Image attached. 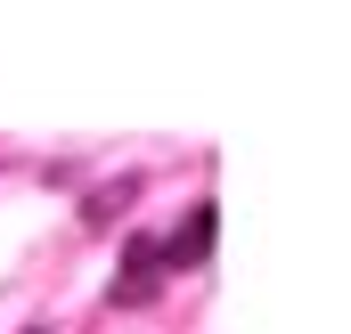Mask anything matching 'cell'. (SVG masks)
I'll return each mask as SVG.
<instances>
[{"label":"cell","instance_id":"6da1fadb","mask_svg":"<svg viewBox=\"0 0 351 334\" xmlns=\"http://www.w3.org/2000/svg\"><path fill=\"white\" fill-rule=\"evenodd\" d=\"M164 277H172V269H164V237H131V245H123V277H114V302L139 310V302H156Z\"/></svg>","mask_w":351,"mask_h":334},{"label":"cell","instance_id":"7a4b0ae2","mask_svg":"<svg viewBox=\"0 0 351 334\" xmlns=\"http://www.w3.org/2000/svg\"><path fill=\"white\" fill-rule=\"evenodd\" d=\"M213 220H221V212H213V204H196V212H188V229L164 237V269H196V261L213 253Z\"/></svg>","mask_w":351,"mask_h":334},{"label":"cell","instance_id":"3957f363","mask_svg":"<svg viewBox=\"0 0 351 334\" xmlns=\"http://www.w3.org/2000/svg\"><path fill=\"white\" fill-rule=\"evenodd\" d=\"M139 204V171H123V179H106V188H90L82 196V229H106V220H123Z\"/></svg>","mask_w":351,"mask_h":334},{"label":"cell","instance_id":"277c9868","mask_svg":"<svg viewBox=\"0 0 351 334\" xmlns=\"http://www.w3.org/2000/svg\"><path fill=\"white\" fill-rule=\"evenodd\" d=\"M25 334H49V326H25Z\"/></svg>","mask_w":351,"mask_h":334}]
</instances>
